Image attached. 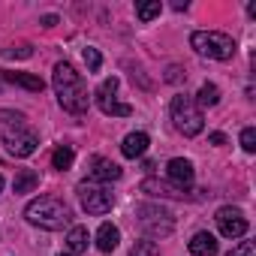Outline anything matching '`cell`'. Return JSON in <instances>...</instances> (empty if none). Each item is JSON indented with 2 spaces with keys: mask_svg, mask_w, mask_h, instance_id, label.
Listing matches in <instances>:
<instances>
[{
  "mask_svg": "<svg viewBox=\"0 0 256 256\" xmlns=\"http://www.w3.org/2000/svg\"><path fill=\"white\" fill-rule=\"evenodd\" d=\"M169 108H172V120L178 126V133H184V136H199L202 133L205 118H202V108L196 106L193 96L178 94V96H172V106Z\"/></svg>",
  "mask_w": 256,
  "mask_h": 256,
  "instance_id": "cell-4",
  "label": "cell"
},
{
  "mask_svg": "<svg viewBox=\"0 0 256 256\" xmlns=\"http://www.w3.org/2000/svg\"><path fill=\"white\" fill-rule=\"evenodd\" d=\"M84 64H88V70H90V72H96V70L102 66L100 52H96V48H84Z\"/></svg>",
  "mask_w": 256,
  "mask_h": 256,
  "instance_id": "cell-23",
  "label": "cell"
},
{
  "mask_svg": "<svg viewBox=\"0 0 256 256\" xmlns=\"http://www.w3.org/2000/svg\"><path fill=\"white\" fill-rule=\"evenodd\" d=\"M36 184H40V175H36L34 169H22V172L16 175V181H12V190H16V193H30Z\"/></svg>",
  "mask_w": 256,
  "mask_h": 256,
  "instance_id": "cell-19",
  "label": "cell"
},
{
  "mask_svg": "<svg viewBox=\"0 0 256 256\" xmlns=\"http://www.w3.org/2000/svg\"><path fill=\"white\" fill-rule=\"evenodd\" d=\"M169 181L178 187V190H184V187H190L193 184V178H196V172H193V163L190 160H184V157H175V160H169Z\"/></svg>",
  "mask_w": 256,
  "mask_h": 256,
  "instance_id": "cell-10",
  "label": "cell"
},
{
  "mask_svg": "<svg viewBox=\"0 0 256 256\" xmlns=\"http://www.w3.org/2000/svg\"><path fill=\"white\" fill-rule=\"evenodd\" d=\"M193 100H196V106H199V108H211V106H217V102H220V88H217V84H211V82H205Z\"/></svg>",
  "mask_w": 256,
  "mask_h": 256,
  "instance_id": "cell-17",
  "label": "cell"
},
{
  "mask_svg": "<svg viewBox=\"0 0 256 256\" xmlns=\"http://www.w3.org/2000/svg\"><path fill=\"white\" fill-rule=\"evenodd\" d=\"M0 190H4V175H0Z\"/></svg>",
  "mask_w": 256,
  "mask_h": 256,
  "instance_id": "cell-29",
  "label": "cell"
},
{
  "mask_svg": "<svg viewBox=\"0 0 256 256\" xmlns=\"http://www.w3.org/2000/svg\"><path fill=\"white\" fill-rule=\"evenodd\" d=\"M30 54H34V52H30V46H18V48H16V46H10V48L4 52V58H30Z\"/></svg>",
  "mask_w": 256,
  "mask_h": 256,
  "instance_id": "cell-26",
  "label": "cell"
},
{
  "mask_svg": "<svg viewBox=\"0 0 256 256\" xmlns=\"http://www.w3.org/2000/svg\"><path fill=\"white\" fill-rule=\"evenodd\" d=\"M60 256H72V253H60Z\"/></svg>",
  "mask_w": 256,
  "mask_h": 256,
  "instance_id": "cell-30",
  "label": "cell"
},
{
  "mask_svg": "<svg viewBox=\"0 0 256 256\" xmlns=\"http://www.w3.org/2000/svg\"><path fill=\"white\" fill-rule=\"evenodd\" d=\"M190 253L193 256H217V238L211 232H196L190 238Z\"/></svg>",
  "mask_w": 256,
  "mask_h": 256,
  "instance_id": "cell-12",
  "label": "cell"
},
{
  "mask_svg": "<svg viewBox=\"0 0 256 256\" xmlns=\"http://www.w3.org/2000/svg\"><path fill=\"white\" fill-rule=\"evenodd\" d=\"M4 78H6V82H12V84H18V88L34 90V94H40V90L46 88V82H42L40 76H30V72H4Z\"/></svg>",
  "mask_w": 256,
  "mask_h": 256,
  "instance_id": "cell-15",
  "label": "cell"
},
{
  "mask_svg": "<svg viewBox=\"0 0 256 256\" xmlns=\"http://www.w3.org/2000/svg\"><path fill=\"white\" fill-rule=\"evenodd\" d=\"M0 139H4L6 151L12 157H30L40 145V136L34 133V126L22 112L0 108Z\"/></svg>",
  "mask_w": 256,
  "mask_h": 256,
  "instance_id": "cell-2",
  "label": "cell"
},
{
  "mask_svg": "<svg viewBox=\"0 0 256 256\" xmlns=\"http://www.w3.org/2000/svg\"><path fill=\"white\" fill-rule=\"evenodd\" d=\"M226 256H256V247H253V241H241L235 250H229Z\"/></svg>",
  "mask_w": 256,
  "mask_h": 256,
  "instance_id": "cell-25",
  "label": "cell"
},
{
  "mask_svg": "<svg viewBox=\"0 0 256 256\" xmlns=\"http://www.w3.org/2000/svg\"><path fill=\"white\" fill-rule=\"evenodd\" d=\"M72 160H76V154H72V148H70V145H60V148H54V151H52V166H54V169H60V172H66V169L72 166Z\"/></svg>",
  "mask_w": 256,
  "mask_h": 256,
  "instance_id": "cell-20",
  "label": "cell"
},
{
  "mask_svg": "<svg viewBox=\"0 0 256 256\" xmlns=\"http://www.w3.org/2000/svg\"><path fill=\"white\" fill-rule=\"evenodd\" d=\"M78 199H82V208L88 214H108L112 205H114V196L96 181H82L78 184Z\"/></svg>",
  "mask_w": 256,
  "mask_h": 256,
  "instance_id": "cell-6",
  "label": "cell"
},
{
  "mask_svg": "<svg viewBox=\"0 0 256 256\" xmlns=\"http://www.w3.org/2000/svg\"><path fill=\"white\" fill-rule=\"evenodd\" d=\"M118 241H120V232H118V226H112V223H102V226H100V232H96V247H100L102 253H112V250L118 247Z\"/></svg>",
  "mask_w": 256,
  "mask_h": 256,
  "instance_id": "cell-14",
  "label": "cell"
},
{
  "mask_svg": "<svg viewBox=\"0 0 256 256\" xmlns=\"http://www.w3.org/2000/svg\"><path fill=\"white\" fill-rule=\"evenodd\" d=\"M148 151V136L145 133H130L124 139V145H120V154L126 157V160H136V157H142Z\"/></svg>",
  "mask_w": 256,
  "mask_h": 256,
  "instance_id": "cell-13",
  "label": "cell"
},
{
  "mask_svg": "<svg viewBox=\"0 0 256 256\" xmlns=\"http://www.w3.org/2000/svg\"><path fill=\"white\" fill-rule=\"evenodd\" d=\"M52 84H54L58 102H60L66 112H72V114L88 112V100H90V96H88V84H84L82 72H76V66H72V64H66V60L54 64Z\"/></svg>",
  "mask_w": 256,
  "mask_h": 256,
  "instance_id": "cell-1",
  "label": "cell"
},
{
  "mask_svg": "<svg viewBox=\"0 0 256 256\" xmlns=\"http://www.w3.org/2000/svg\"><path fill=\"white\" fill-rule=\"evenodd\" d=\"M90 181H96V184H102V181H118L120 178V166L118 163H112V160H106V157H90Z\"/></svg>",
  "mask_w": 256,
  "mask_h": 256,
  "instance_id": "cell-11",
  "label": "cell"
},
{
  "mask_svg": "<svg viewBox=\"0 0 256 256\" xmlns=\"http://www.w3.org/2000/svg\"><path fill=\"white\" fill-rule=\"evenodd\" d=\"M163 12V4H160V0H151V4H139L136 6V16L142 18V22H151V18H157Z\"/></svg>",
  "mask_w": 256,
  "mask_h": 256,
  "instance_id": "cell-21",
  "label": "cell"
},
{
  "mask_svg": "<svg viewBox=\"0 0 256 256\" xmlns=\"http://www.w3.org/2000/svg\"><path fill=\"white\" fill-rule=\"evenodd\" d=\"M211 145H226V136L223 133H211Z\"/></svg>",
  "mask_w": 256,
  "mask_h": 256,
  "instance_id": "cell-27",
  "label": "cell"
},
{
  "mask_svg": "<svg viewBox=\"0 0 256 256\" xmlns=\"http://www.w3.org/2000/svg\"><path fill=\"white\" fill-rule=\"evenodd\" d=\"M190 46L202 58H211V60H229L235 54V40L220 30H196L190 36Z\"/></svg>",
  "mask_w": 256,
  "mask_h": 256,
  "instance_id": "cell-5",
  "label": "cell"
},
{
  "mask_svg": "<svg viewBox=\"0 0 256 256\" xmlns=\"http://www.w3.org/2000/svg\"><path fill=\"white\" fill-rule=\"evenodd\" d=\"M130 256H160V253H157V247H154L151 241H139V244L130 250Z\"/></svg>",
  "mask_w": 256,
  "mask_h": 256,
  "instance_id": "cell-24",
  "label": "cell"
},
{
  "mask_svg": "<svg viewBox=\"0 0 256 256\" xmlns=\"http://www.w3.org/2000/svg\"><path fill=\"white\" fill-rule=\"evenodd\" d=\"M42 24H46V28H54V24H58V18H54V16H46V18H42Z\"/></svg>",
  "mask_w": 256,
  "mask_h": 256,
  "instance_id": "cell-28",
  "label": "cell"
},
{
  "mask_svg": "<svg viewBox=\"0 0 256 256\" xmlns=\"http://www.w3.org/2000/svg\"><path fill=\"white\" fill-rule=\"evenodd\" d=\"M214 220H217L220 235H226V238H241L247 232V217L238 208H220Z\"/></svg>",
  "mask_w": 256,
  "mask_h": 256,
  "instance_id": "cell-9",
  "label": "cell"
},
{
  "mask_svg": "<svg viewBox=\"0 0 256 256\" xmlns=\"http://www.w3.org/2000/svg\"><path fill=\"white\" fill-rule=\"evenodd\" d=\"M88 244H90L88 229H84V226H72V229H70V235H66V247H70V253H84V250H88Z\"/></svg>",
  "mask_w": 256,
  "mask_h": 256,
  "instance_id": "cell-16",
  "label": "cell"
},
{
  "mask_svg": "<svg viewBox=\"0 0 256 256\" xmlns=\"http://www.w3.org/2000/svg\"><path fill=\"white\" fill-rule=\"evenodd\" d=\"M142 190H145V193H151V196H163V199H178V196H181V190H178V187H169V184L154 181V178L142 181Z\"/></svg>",
  "mask_w": 256,
  "mask_h": 256,
  "instance_id": "cell-18",
  "label": "cell"
},
{
  "mask_svg": "<svg viewBox=\"0 0 256 256\" xmlns=\"http://www.w3.org/2000/svg\"><path fill=\"white\" fill-rule=\"evenodd\" d=\"M24 217H28L34 226H40V229L58 232V229H64V226L70 223V208H66L60 199H54V196H40V199H34V202L24 208Z\"/></svg>",
  "mask_w": 256,
  "mask_h": 256,
  "instance_id": "cell-3",
  "label": "cell"
},
{
  "mask_svg": "<svg viewBox=\"0 0 256 256\" xmlns=\"http://www.w3.org/2000/svg\"><path fill=\"white\" fill-rule=\"evenodd\" d=\"M114 94H118V78L112 76V78H106V82L96 88V106H100V112H102V114H114V118L133 114V108L126 106V102H118Z\"/></svg>",
  "mask_w": 256,
  "mask_h": 256,
  "instance_id": "cell-8",
  "label": "cell"
},
{
  "mask_svg": "<svg viewBox=\"0 0 256 256\" xmlns=\"http://www.w3.org/2000/svg\"><path fill=\"white\" fill-rule=\"evenodd\" d=\"M136 214H139L142 229H145L151 238H163V235L172 232V214H169V211H163V208H157V205H142Z\"/></svg>",
  "mask_w": 256,
  "mask_h": 256,
  "instance_id": "cell-7",
  "label": "cell"
},
{
  "mask_svg": "<svg viewBox=\"0 0 256 256\" xmlns=\"http://www.w3.org/2000/svg\"><path fill=\"white\" fill-rule=\"evenodd\" d=\"M241 148L247 154L256 151V130H253V126H244V130H241Z\"/></svg>",
  "mask_w": 256,
  "mask_h": 256,
  "instance_id": "cell-22",
  "label": "cell"
}]
</instances>
